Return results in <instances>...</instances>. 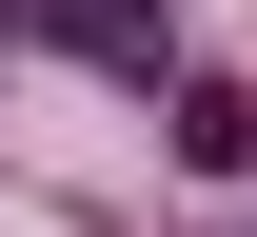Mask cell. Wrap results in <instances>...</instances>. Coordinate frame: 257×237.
I'll list each match as a JSON object with an SVG mask.
<instances>
[{"mask_svg": "<svg viewBox=\"0 0 257 237\" xmlns=\"http://www.w3.org/2000/svg\"><path fill=\"white\" fill-rule=\"evenodd\" d=\"M40 40H60V60H119V79H159V60H178V0H40Z\"/></svg>", "mask_w": 257, "mask_h": 237, "instance_id": "cell-1", "label": "cell"}, {"mask_svg": "<svg viewBox=\"0 0 257 237\" xmlns=\"http://www.w3.org/2000/svg\"><path fill=\"white\" fill-rule=\"evenodd\" d=\"M178 158H198V178L257 158V99H237V79H178Z\"/></svg>", "mask_w": 257, "mask_h": 237, "instance_id": "cell-2", "label": "cell"}]
</instances>
